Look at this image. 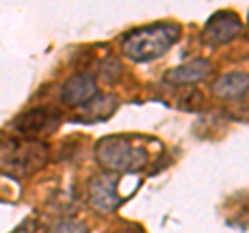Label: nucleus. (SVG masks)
I'll return each instance as SVG.
<instances>
[{
    "instance_id": "nucleus-1",
    "label": "nucleus",
    "mask_w": 249,
    "mask_h": 233,
    "mask_svg": "<svg viewBox=\"0 0 249 233\" xmlns=\"http://www.w3.org/2000/svg\"><path fill=\"white\" fill-rule=\"evenodd\" d=\"M181 34L175 23H154L123 38V54L133 63H150L170 50Z\"/></svg>"
},
{
    "instance_id": "nucleus-2",
    "label": "nucleus",
    "mask_w": 249,
    "mask_h": 233,
    "mask_svg": "<svg viewBox=\"0 0 249 233\" xmlns=\"http://www.w3.org/2000/svg\"><path fill=\"white\" fill-rule=\"evenodd\" d=\"M96 158L108 173H135L147 165L150 154L137 137L108 136L96 144Z\"/></svg>"
},
{
    "instance_id": "nucleus-3",
    "label": "nucleus",
    "mask_w": 249,
    "mask_h": 233,
    "mask_svg": "<svg viewBox=\"0 0 249 233\" xmlns=\"http://www.w3.org/2000/svg\"><path fill=\"white\" fill-rule=\"evenodd\" d=\"M50 148L42 139L9 137L0 142V169L13 177H29L46 167Z\"/></svg>"
},
{
    "instance_id": "nucleus-4",
    "label": "nucleus",
    "mask_w": 249,
    "mask_h": 233,
    "mask_svg": "<svg viewBox=\"0 0 249 233\" xmlns=\"http://www.w3.org/2000/svg\"><path fill=\"white\" fill-rule=\"evenodd\" d=\"M58 127H60V113L50 106L34 108V111L21 115L13 123V129L21 137H29V139H40L44 136H52Z\"/></svg>"
},
{
    "instance_id": "nucleus-5",
    "label": "nucleus",
    "mask_w": 249,
    "mask_h": 233,
    "mask_svg": "<svg viewBox=\"0 0 249 233\" xmlns=\"http://www.w3.org/2000/svg\"><path fill=\"white\" fill-rule=\"evenodd\" d=\"M89 204L100 213H114L123 204L119 173H100L89 181Z\"/></svg>"
},
{
    "instance_id": "nucleus-6",
    "label": "nucleus",
    "mask_w": 249,
    "mask_h": 233,
    "mask_svg": "<svg viewBox=\"0 0 249 233\" xmlns=\"http://www.w3.org/2000/svg\"><path fill=\"white\" fill-rule=\"evenodd\" d=\"M241 29H243V25H241V19H239L237 13L218 11L204 25L201 40H204L208 46H224V44L235 40V38L241 34Z\"/></svg>"
},
{
    "instance_id": "nucleus-7",
    "label": "nucleus",
    "mask_w": 249,
    "mask_h": 233,
    "mask_svg": "<svg viewBox=\"0 0 249 233\" xmlns=\"http://www.w3.org/2000/svg\"><path fill=\"white\" fill-rule=\"evenodd\" d=\"M96 96H98V85H96V77L91 73H75L60 88L62 102L69 106H77V108L88 104Z\"/></svg>"
},
{
    "instance_id": "nucleus-8",
    "label": "nucleus",
    "mask_w": 249,
    "mask_h": 233,
    "mask_svg": "<svg viewBox=\"0 0 249 233\" xmlns=\"http://www.w3.org/2000/svg\"><path fill=\"white\" fill-rule=\"evenodd\" d=\"M210 73V63L206 58H193L185 65H178L175 69H170L164 75V81L173 83V85H189V83H197L201 79H206Z\"/></svg>"
},
{
    "instance_id": "nucleus-9",
    "label": "nucleus",
    "mask_w": 249,
    "mask_h": 233,
    "mask_svg": "<svg viewBox=\"0 0 249 233\" xmlns=\"http://www.w3.org/2000/svg\"><path fill=\"white\" fill-rule=\"evenodd\" d=\"M249 90V73L231 71L220 75L212 85V92L218 98H239Z\"/></svg>"
},
{
    "instance_id": "nucleus-10",
    "label": "nucleus",
    "mask_w": 249,
    "mask_h": 233,
    "mask_svg": "<svg viewBox=\"0 0 249 233\" xmlns=\"http://www.w3.org/2000/svg\"><path fill=\"white\" fill-rule=\"evenodd\" d=\"M116 106H119V102H116V98L112 94H98L88 104H83L79 111L85 121H104L110 115H114Z\"/></svg>"
},
{
    "instance_id": "nucleus-11",
    "label": "nucleus",
    "mask_w": 249,
    "mask_h": 233,
    "mask_svg": "<svg viewBox=\"0 0 249 233\" xmlns=\"http://www.w3.org/2000/svg\"><path fill=\"white\" fill-rule=\"evenodd\" d=\"M50 233H89L88 225L83 221H77V219H67V221H58L52 225Z\"/></svg>"
},
{
    "instance_id": "nucleus-12",
    "label": "nucleus",
    "mask_w": 249,
    "mask_h": 233,
    "mask_svg": "<svg viewBox=\"0 0 249 233\" xmlns=\"http://www.w3.org/2000/svg\"><path fill=\"white\" fill-rule=\"evenodd\" d=\"M247 36H249V17H247Z\"/></svg>"
}]
</instances>
